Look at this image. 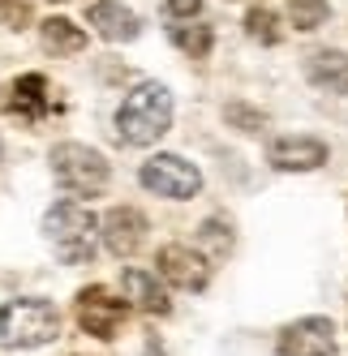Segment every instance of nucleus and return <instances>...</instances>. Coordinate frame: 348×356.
Returning <instances> with one entry per match:
<instances>
[{
	"mask_svg": "<svg viewBox=\"0 0 348 356\" xmlns=\"http://www.w3.org/2000/svg\"><path fill=\"white\" fill-rule=\"evenodd\" d=\"M168 35H172V43H177L189 60H203L211 52V43H215V31L207 26V22H189V17L185 22H172Z\"/></svg>",
	"mask_w": 348,
	"mask_h": 356,
	"instance_id": "dca6fc26",
	"label": "nucleus"
},
{
	"mask_svg": "<svg viewBox=\"0 0 348 356\" xmlns=\"http://www.w3.org/2000/svg\"><path fill=\"white\" fill-rule=\"evenodd\" d=\"M327 13H331L327 0H288V17L296 31H318L327 22Z\"/></svg>",
	"mask_w": 348,
	"mask_h": 356,
	"instance_id": "f3484780",
	"label": "nucleus"
},
{
	"mask_svg": "<svg viewBox=\"0 0 348 356\" xmlns=\"http://www.w3.org/2000/svg\"><path fill=\"white\" fill-rule=\"evenodd\" d=\"M276 356H335V326L331 318H301L284 326Z\"/></svg>",
	"mask_w": 348,
	"mask_h": 356,
	"instance_id": "0eeeda50",
	"label": "nucleus"
},
{
	"mask_svg": "<svg viewBox=\"0 0 348 356\" xmlns=\"http://www.w3.org/2000/svg\"><path fill=\"white\" fill-rule=\"evenodd\" d=\"M306 73L310 82L318 90H331V95H348V52H335V47H327V52H314L306 60Z\"/></svg>",
	"mask_w": 348,
	"mask_h": 356,
	"instance_id": "4468645a",
	"label": "nucleus"
},
{
	"mask_svg": "<svg viewBox=\"0 0 348 356\" xmlns=\"http://www.w3.org/2000/svg\"><path fill=\"white\" fill-rule=\"evenodd\" d=\"M52 176L78 197H95L104 193L108 185V159L90 146H78V142H61L52 150Z\"/></svg>",
	"mask_w": 348,
	"mask_h": 356,
	"instance_id": "20e7f679",
	"label": "nucleus"
},
{
	"mask_svg": "<svg viewBox=\"0 0 348 356\" xmlns=\"http://www.w3.org/2000/svg\"><path fill=\"white\" fill-rule=\"evenodd\" d=\"M86 22L104 35L108 43H129V39H138V17L125 9V5H116V0H99V5H90V13H86Z\"/></svg>",
	"mask_w": 348,
	"mask_h": 356,
	"instance_id": "f8f14e48",
	"label": "nucleus"
},
{
	"mask_svg": "<svg viewBox=\"0 0 348 356\" xmlns=\"http://www.w3.org/2000/svg\"><path fill=\"white\" fill-rule=\"evenodd\" d=\"M43 47L52 56H78L86 47V35H82V26H73L69 17H47L43 22Z\"/></svg>",
	"mask_w": 348,
	"mask_h": 356,
	"instance_id": "2eb2a0df",
	"label": "nucleus"
},
{
	"mask_svg": "<svg viewBox=\"0 0 348 356\" xmlns=\"http://www.w3.org/2000/svg\"><path fill=\"white\" fill-rule=\"evenodd\" d=\"M203 245H207L211 253H228V249H232V227L219 223V219H207V223H203Z\"/></svg>",
	"mask_w": 348,
	"mask_h": 356,
	"instance_id": "412c9836",
	"label": "nucleus"
},
{
	"mask_svg": "<svg viewBox=\"0 0 348 356\" xmlns=\"http://www.w3.org/2000/svg\"><path fill=\"white\" fill-rule=\"evenodd\" d=\"M159 275L168 284H177L185 292H203L207 279H211V266L203 253H193L189 245H164L159 249Z\"/></svg>",
	"mask_w": 348,
	"mask_h": 356,
	"instance_id": "6e6552de",
	"label": "nucleus"
},
{
	"mask_svg": "<svg viewBox=\"0 0 348 356\" xmlns=\"http://www.w3.org/2000/svg\"><path fill=\"white\" fill-rule=\"evenodd\" d=\"M146 356H159V348H155V339H151V348H146Z\"/></svg>",
	"mask_w": 348,
	"mask_h": 356,
	"instance_id": "5701e85b",
	"label": "nucleus"
},
{
	"mask_svg": "<svg viewBox=\"0 0 348 356\" xmlns=\"http://www.w3.org/2000/svg\"><path fill=\"white\" fill-rule=\"evenodd\" d=\"M164 13L172 22H185V17H198L203 13V0H164Z\"/></svg>",
	"mask_w": 348,
	"mask_h": 356,
	"instance_id": "4be33fe9",
	"label": "nucleus"
},
{
	"mask_svg": "<svg viewBox=\"0 0 348 356\" xmlns=\"http://www.w3.org/2000/svg\"><path fill=\"white\" fill-rule=\"evenodd\" d=\"M99 232H104L108 253H116V258H129V253H138L142 241H146V215L134 211V207H112V211L104 215V223H99Z\"/></svg>",
	"mask_w": 348,
	"mask_h": 356,
	"instance_id": "1a4fd4ad",
	"label": "nucleus"
},
{
	"mask_svg": "<svg viewBox=\"0 0 348 356\" xmlns=\"http://www.w3.org/2000/svg\"><path fill=\"white\" fill-rule=\"evenodd\" d=\"M245 31H250V39H258V43H280L284 39L280 17L271 9H262V5H254L250 13H245Z\"/></svg>",
	"mask_w": 348,
	"mask_h": 356,
	"instance_id": "a211bd4d",
	"label": "nucleus"
},
{
	"mask_svg": "<svg viewBox=\"0 0 348 356\" xmlns=\"http://www.w3.org/2000/svg\"><path fill=\"white\" fill-rule=\"evenodd\" d=\"M43 236H47V245L56 249L61 262L78 266V262H90L95 258V241L104 236V232H99L95 215L82 207V202L65 197V202H56V207L43 215Z\"/></svg>",
	"mask_w": 348,
	"mask_h": 356,
	"instance_id": "f03ea898",
	"label": "nucleus"
},
{
	"mask_svg": "<svg viewBox=\"0 0 348 356\" xmlns=\"http://www.w3.org/2000/svg\"><path fill=\"white\" fill-rule=\"evenodd\" d=\"M31 0H0V26H9V31H26L31 26Z\"/></svg>",
	"mask_w": 348,
	"mask_h": 356,
	"instance_id": "6ab92c4d",
	"label": "nucleus"
},
{
	"mask_svg": "<svg viewBox=\"0 0 348 356\" xmlns=\"http://www.w3.org/2000/svg\"><path fill=\"white\" fill-rule=\"evenodd\" d=\"M172 124V95L159 82H142L125 95V104L116 112V134L129 146H151L155 138L168 134Z\"/></svg>",
	"mask_w": 348,
	"mask_h": 356,
	"instance_id": "f257e3e1",
	"label": "nucleus"
},
{
	"mask_svg": "<svg viewBox=\"0 0 348 356\" xmlns=\"http://www.w3.org/2000/svg\"><path fill=\"white\" fill-rule=\"evenodd\" d=\"M125 314H129V305L116 300L108 288H99V284L78 292V326L86 330V335H95V339H116Z\"/></svg>",
	"mask_w": 348,
	"mask_h": 356,
	"instance_id": "423d86ee",
	"label": "nucleus"
},
{
	"mask_svg": "<svg viewBox=\"0 0 348 356\" xmlns=\"http://www.w3.org/2000/svg\"><path fill=\"white\" fill-rule=\"evenodd\" d=\"M5 112L22 116V120H39L47 116V108H52V95H47V78L43 73H26V78H17L5 86Z\"/></svg>",
	"mask_w": 348,
	"mask_h": 356,
	"instance_id": "9b49d317",
	"label": "nucleus"
},
{
	"mask_svg": "<svg viewBox=\"0 0 348 356\" xmlns=\"http://www.w3.org/2000/svg\"><path fill=\"white\" fill-rule=\"evenodd\" d=\"M138 181L151 193H159V197H177L181 202V197H193L198 189H203V172H198L189 159H181V155H155V159L142 163Z\"/></svg>",
	"mask_w": 348,
	"mask_h": 356,
	"instance_id": "39448f33",
	"label": "nucleus"
},
{
	"mask_svg": "<svg viewBox=\"0 0 348 356\" xmlns=\"http://www.w3.org/2000/svg\"><path fill=\"white\" fill-rule=\"evenodd\" d=\"M61 335V314L52 300L22 296L0 305V348H43Z\"/></svg>",
	"mask_w": 348,
	"mask_h": 356,
	"instance_id": "7ed1b4c3",
	"label": "nucleus"
},
{
	"mask_svg": "<svg viewBox=\"0 0 348 356\" xmlns=\"http://www.w3.org/2000/svg\"><path fill=\"white\" fill-rule=\"evenodd\" d=\"M267 159L280 172H314V168L327 163V142H318V138H280V142H271Z\"/></svg>",
	"mask_w": 348,
	"mask_h": 356,
	"instance_id": "9d476101",
	"label": "nucleus"
},
{
	"mask_svg": "<svg viewBox=\"0 0 348 356\" xmlns=\"http://www.w3.org/2000/svg\"><path fill=\"white\" fill-rule=\"evenodd\" d=\"M223 116H228V124H237L241 134H254V129H262V124H267V116H262V112L245 108V104H228V108H223Z\"/></svg>",
	"mask_w": 348,
	"mask_h": 356,
	"instance_id": "aec40b11",
	"label": "nucleus"
},
{
	"mask_svg": "<svg viewBox=\"0 0 348 356\" xmlns=\"http://www.w3.org/2000/svg\"><path fill=\"white\" fill-rule=\"evenodd\" d=\"M120 288H125V296L138 305V309H146V314H168L172 309V300H168V292H164V284L151 275V270H138V266H129L125 275H120Z\"/></svg>",
	"mask_w": 348,
	"mask_h": 356,
	"instance_id": "ddd939ff",
	"label": "nucleus"
}]
</instances>
